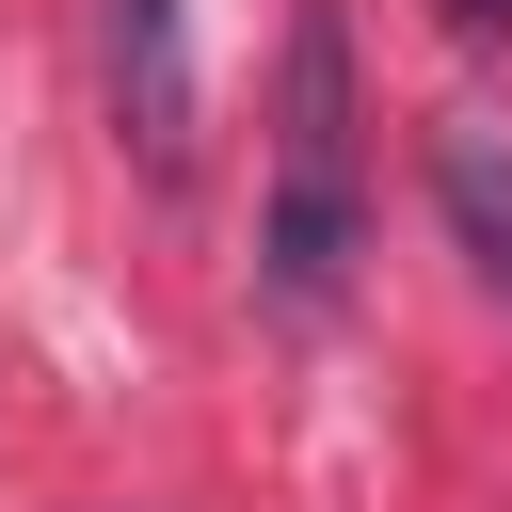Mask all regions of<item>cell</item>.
Wrapping results in <instances>:
<instances>
[{
    "label": "cell",
    "instance_id": "obj_1",
    "mask_svg": "<svg viewBox=\"0 0 512 512\" xmlns=\"http://www.w3.org/2000/svg\"><path fill=\"white\" fill-rule=\"evenodd\" d=\"M368 256V112H352V32L336 0L288 16V64H272V192H256V304L272 320H320Z\"/></svg>",
    "mask_w": 512,
    "mask_h": 512
},
{
    "label": "cell",
    "instance_id": "obj_2",
    "mask_svg": "<svg viewBox=\"0 0 512 512\" xmlns=\"http://www.w3.org/2000/svg\"><path fill=\"white\" fill-rule=\"evenodd\" d=\"M432 208H448L464 272L512 304V128H432Z\"/></svg>",
    "mask_w": 512,
    "mask_h": 512
},
{
    "label": "cell",
    "instance_id": "obj_3",
    "mask_svg": "<svg viewBox=\"0 0 512 512\" xmlns=\"http://www.w3.org/2000/svg\"><path fill=\"white\" fill-rule=\"evenodd\" d=\"M448 32H512V0H448Z\"/></svg>",
    "mask_w": 512,
    "mask_h": 512
}]
</instances>
